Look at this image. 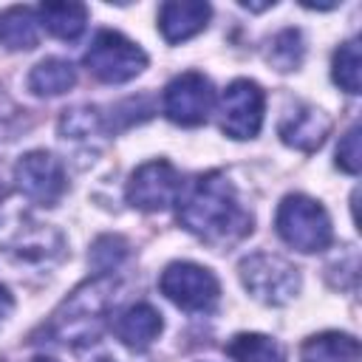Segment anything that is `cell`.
I'll return each mask as SVG.
<instances>
[{"mask_svg": "<svg viewBox=\"0 0 362 362\" xmlns=\"http://www.w3.org/2000/svg\"><path fill=\"white\" fill-rule=\"evenodd\" d=\"M178 221L187 232L212 246H226L252 232V215L240 206L232 181L212 170L181 187Z\"/></svg>", "mask_w": 362, "mask_h": 362, "instance_id": "6da1fadb", "label": "cell"}, {"mask_svg": "<svg viewBox=\"0 0 362 362\" xmlns=\"http://www.w3.org/2000/svg\"><path fill=\"white\" fill-rule=\"evenodd\" d=\"M113 300H116V280L110 274H93L62 300V305L54 311L51 322L42 325V331L51 342L59 345H71V348L93 345L105 328Z\"/></svg>", "mask_w": 362, "mask_h": 362, "instance_id": "7a4b0ae2", "label": "cell"}, {"mask_svg": "<svg viewBox=\"0 0 362 362\" xmlns=\"http://www.w3.org/2000/svg\"><path fill=\"white\" fill-rule=\"evenodd\" d=\"M277 235L297 252H320L331 243V218L325 206L308 195H286L274 215Z\"/></svg>", "mask_w": 362, "mask_h": 362, "instance_id": "3957f363", "label": "cell"}, {"mask_svg": "<svg viewBox=\"0 0 362 362\" xmlns=\"http://www.w3.org/2000/svg\"><path fill=\"white\" fill-rule=\"evenodd\" d=\"M240 280L246 291L266 305H286L300 291V272L269 252H255L240 260Z\"/></svg>", "mask_w": 362, "mask_h": 362, "instance_id": "277c9868", "label": "cell"}, {"mask_svg": "<svg viewBox=\"0 0 362 362\" xmlns=\"http://www.w3.org/2000/svg\"><path fill=\"white\" fill-rule=\"evenodd\" d=\"M85 65L96 79L107 85H119L139 76L147 68V54L124 34L105 28L93 37L90 48L85 51Z\"/></svg>", "mask_w": 362, "mask_h": 362, "instance_id": "5b68a950", "label": "cell"}, {"mask_svg": "<svg viewBox=\"0 0 362 362\" xmlns=\"http://www.w3.org/2000/svg\"><path fill=\"white\" fill-rule=\"evenodd\" d=\"M158 288L170 303H175L184 311H209L218 303V294H221L218 277L209 269H204L198 263H189V260L170 263L161 272Z\"/></svg>", "mask_w": 362, "mask_h": 362, "instance_id": "8992f818", "label": "cell"}, {"mask_svg": "<svg viewBox=\"0 0 362 362\" xmlns=\"http://www.w3.org/2000/svg\"><path fill=\"white\" fill-rule=\"evenodd\" d=\"M263 88L255 79H235L221 96V130L229 139H255L263 124Z\"/></svg>", "mask_w": 362, "mask_h": 362, "instance_id": "52a82bcc", "label": "cell"}, {"mask_svg": "<svg viewBox=\"0 0 362 362\" xmlns=\"http://www.w3.org/2000/svg\"><path fill=\"white\" fill-rule=\"evenodd\" d=\"M181 187H184L181 173H178L170 161L156 158V161L141 164V167L130 175L124 195H127L130 206H136V209L161 212V209H167L170 204L178 201Z\"/></svg>", "mask_w": 362, "mask_h": 362, "instance_id": "ba28073f", "label": "cell"}, {"mask_svg": "<svg viewBox=\"0 0 362 362\" xmlns=\"http://www.w3.org/2000/svg\"><path fill=\"white\" fill-rule=\"evenodd\" d=\"M212 105H215V88L198 71L178 74L164 88V99H161L167 119L175 124H184V127H195V124L206 122Z\"/></svg>", "mask_w": 362, "mask_h": 362, "instance_id": "9c48e42d", "label": "cell"}, {"mask_svg": "<svg viewBox=\"0 0 362 362\" xmlns=\"http://www.w3.org/2000/svg\"><path fill=\"white\" fill-rule=\"evenodd\" d=\"M14 178L20 192L40 206H54L68 189L65 167L59 164V158H54L45 150L25 153L14 167Z\"/></svg>", "mask_w": 362, "mask_h": 362, "instance_id": "30bf717a", "label": "cell"}, {"mask_svg": "<svg viewBox=\"0 0 362 362\" xmlns=\"http://www.w3.org/2000/svg\"><path fill=\"white\" fill-rule=\"evenodd\" d=\"M328 130H331L328 116H325L322 110L311 107V105H303V102H297L294 107H288V110L283 113L280 124H277L280 139H283L288 147L303 150V153L317 150V147L325 141Z\"/></svg>", "mask_w": 362, "mask_h": 362, "instance_id": "8fae6325", "label": "cell"}, {"mask_svg": "<svg viewBox=\"0 0 362 362\" xmlns=\"http://www.w3.org/2000/svg\"><path fill=\"white\" fill-rule=\"evenodd\" d=\"M209 3L195 0H170L158 8V28L167 42H184L206 28L209 23Z\"/></svg>", "mask_w": 362, "mask_h": 362, "instance_id": "7c38bea8", "label": "cell"}, {"mask_svg": "<svg viewBox=\"0 0 362 362\" xmlns=\"http://www.w3.org/2000/svg\"><path fill=\"white\" fill-rule=\"evenodd\" d=\"M62 235L54 229V226H45V223H28L23 229L14 232V238L3 246L11 257L23 260V263H45V260H54L62 255Z\"/></svg>", "mask_w": 362, "mask_h": 362, "instance_id": "4fadbf2b", "label": "cell"}, {"mask_svg": "<svg viewBox=\"0 0 362 362\" xmlns=\"http://www.w3.org/2000/svg\"><path fill=\"white\" fill-rule=\"evenodd\" d=\"M113 334L122 339V345H127L133 351H144L161 334V314L150 303L127 305L113 320Z\"/></svg>", "mask_w": 362, "mask_h": 362, "instance_id": "5bb4252c", "label": "cell"}, {"mask_svg": "<svg viewBox=\"0 0 362 362\" xmlns=\"http://www.w3.org/2000/svg\"><path fill=\"white\" fill-rule=\"evenodd\" d=\"M37 20L57 40L74 42L85 31L88 8L82 3H42V6H37Z\"/></svg>", "mask_w": 362, "mask_h": 362, "instance_id": "9a60e30c", "label": "cell"}, {"mask_svg": "<svg viewBox=\"0 0 362 362\" xmlns=\"http://www.w3.org/2000/svg\"><path fill=\"white\" fill-rule=\"evenodd\" d=\"M303 362H359V342L351 334L325 331L314 334L300 348Z\"/></svg>", "mask_w": 362, "mask_h": 362, "instance_id": "2e32d148", "label": "cell"}, {"mask_svg": "<svg viewBox=\"0 0 362 362\" xmlns=\"http://www.w3.org/2000/svg\"><path fill=\"white\" fill-rule=\"evenodd\" d=\"M37 11L28 6H11L0 11V42L8 51H31L37 45Z\"/></svg>", "mask_w": 362, "mask_h": 362, "instance_id": "e0dca14e", "label": "cell"}, {"mask_svg": "<svg viewBox=\"0 0 362 362\" xmlns=\"http://www.w3.org/2000/svg\"><path fill=\"white\" fill-rule=\"evenodd\" d=\"M74 85H76V68L59 57H48L37 62L28 74V90L37 96H59Z\"/></svg>", "mask_w": 362, "mask_h": 362, "instance_id": "ac0fdd59", "label": "cell"}, {"mask_svg": "<svg viewBox=\"0 0 362 362\" xmlns=\"http://www.w3.org/2000/svg\"><path fill=\"white\" fill-rule=\"evenodd\" d=\"M226 354L235 362H286L283 348L266 334H238L229 339Z\"/></svg>", "mask_w": 362, "mask_h": 362, "instance_id": "d6986e66", "label": "cell"}, {"mask_svg": "<svg viewBox=\"0 0 362 362\" xmlns=\"http://www.w3.org/2000/svg\"><path fill=\"white\" fill-rule=\"evenodd\" d=\"M303 34L297 28H283L280 34L272 37L269 42V62L277 68V71H294L300 62H303Z\"/></svg>", "mask_w": 362, "mask_h": 362, "instance_id": "ffe728a7", "label": "cell"}, {"mask_svg": "<svg viewBox=\"0 0 362 362\" xmlns=\"http://www.w3.org/2000/svg\"><path fill=\"white\" fill-rule=\"evenodd\" d=\"M331 74L345 93H359V40H348L337 48Z\"/></svg>", "mask_w": 362, "mask_h": 362, "instance_id": "44dd1931", "label": "cell"}, {"mask_svg": "<svg viewBox=\"0 0 362 362\" xmlns=\"http://www.w3.org/2000/svg\"><path fill=\"white\" fill-rule=\"evenodd\" d=\"M124 257H127V240L119 235H102L90 246V263L96 274H110Z\"/></svg>", "mask_w": 362, "mask_h": 362, "instance_id": "7402d4cb", "label": "cell"}, {"mask_svg": "<svg viewBox=\"0 0 362 362\" xmlns=\"http://www.w3.org/2000/svg\"><path fill=\"white\" fill-rule=\"evenodd\" d=\"M99 130V113L93 107H74L65 110L59 119V133L65 139H82Z\"/></svg>", "mask_w": 362, "mask_h": 362, "instance_id": "603a6c76", "label": "cell"}, {"mask_svg": "<svg viewBox=\"0 0 362 362\" xmlns=\"http://www.w3.org/2000/svg\"><path fill=\"white\" fill-rule=\"evenodd\" d=\"M337 167H342V170L351 173V175L359 173V124H354V127L342 136V141H339V147H337Z\"/></svg>", "mask_w": 362, "mask_h": 362, "instance_id": "cb8c5ba5", "label": "cell"}, {"mask_svg": "<svg viewBox=\"0 0 362 362\" xmlns=\"http://www.w3.org/2000/svg\"><path fill=\"white\" fill-rule=\"evenodd\" d=\"M8 311H11V294H8L6 286H0V320H3Z\"/></svg>", "mask_w": 362, "mask_h": 362, "instance_id": "d4e9b609", "label": "cell"}, {"mask_svg": "<svg viewBox=\"0 0 362 362\" xmlns=\"http://www.w3.org/2000/svg\"><path fill=\"white\" fill-rule=\"evenodd\" d=\"M240 6L249 8V11H266V8H272L274 3H249V0H240Z\"/></svg>", "mask_w": 362, "mask_h": 362, "instance_id": "484cf974", "label": "cell"}, {"mask_svg": "<svg viewBox=\"0 0 362 362\" xmlns=\"http://www.w3.org/2000/svg\"><path fill=\"white\" fill-rule=\"evenodd\" d=\"M28 362H57L54 356H45V354H40V356H34V359H28Z\"/></svg>", "mask_w": 362, "mask_h": 362, "instance_id": "4316f807", "label": "cell"}, {"mask_svg": "<svg viewBox=\"0 0 362 362\" xmlns=\"http://www.w3.org/2000/svg\"><path fill=\"white\" fill-rule=\"evenodd\" d=\"M0 198H6V181H3V173H0Z\"/></svg>", "mask_w": 362, "mask_h": 362, "instance_id": "83f0119b", "label": "cell"}, {"mask_svg": "<svg viewBox=\"0 0 362 362\" xmlns=\"http://www.w3.org/2000/svg\"><path fill=\"white\" fill-rule=\"evenodd\" d=\"M99 362H107V359H99Z\"/></svg>", "mask_w": 362, "mask_h": 362, "instance_id": "f1b7e54d", "label": "cell"}]
</instances>
